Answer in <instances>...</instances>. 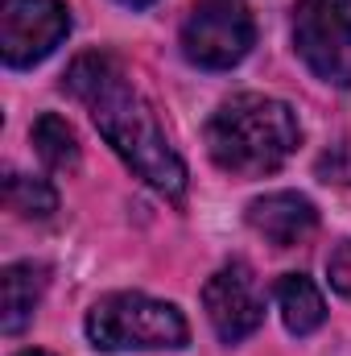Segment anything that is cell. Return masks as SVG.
I'll list each match as a JSON object with an SVG mask.
<instances>
[{
  "instance_id": "8",
  "label": "cell",
  "mask_w": 351,
  "mask_h": 356,
  "mask_svg": "<svg viewBox=\"0 0 351 356\" xmlns=\"http://www.w3.org/2000/svg\"><path fill=\"white\" fill-rule=\"evenodd\" d=\"M248 228L273 249H289L318 228V207L298 191H268L248 203Z\"/></svg>"
},
{
  "instance_id": "5",
  "label": "cell",
  "mask_w": 351,
  "mask_h": 356,
  "mask_svg": "<svg viewBox=\"0 0 351 356\" xmlns=\"http://www.w3.org/2000/svg\"><path fill=\"white\" fill-rule=\"evenodd\" d=\"M293 50L331 88H351V0H298Z\"/></svg>"
},
{
  "instance_id": "1",
  "label": "cell",
  "mask_w": 351,
  "mask_h": 356,
  "mask_svg": "<svg viewBox=\"0 0 351 356\" xmlns=\"http://www.w3.org/2000/svg\"><path fill=\"white\" fill-rule=\"evenodd\" d=\"M67 91L91 112L99 137L124 158L132 175L145 178L170 203L186 199V162L170 145L153 104L132 88L116 54H103V50L79 54L67 71Z\"/></svg>"
},
{
  "instance_id": "6",
  "label": "cell",
  "mask_w": 351,
  "mask_h": 356,
  "mask_svg": "<svg viewBox=\"0 0 351 356\" xmlns=\"http://www.w3.org/2000/svg\"><path fill=\"white\" fill-rule=\"evenodd\" d=\"M71 33V8L62 0H0V54L4 67L25 71L50 58Z\"/></svg>"
},
{
  "instance_id": "15",
  "label": "cell",
  "mask_w": 351,
  "mask_h": 356,
  "mask_svg": "<svg viewBox=\"0 0 351 356\" xmlns=\"http://www.w3.org/2000/svg\"><path fill=\"white\" fill-rule=\"evenodd\" d=\"M17 356H54V353H42V348H25V353H17Z\"/></svg>"
},
{
  "instance_id": "11",
  "label": "cell",
  "mask_w": 351,
  "mask_h": 356,
  "mask_svg": "<svg viewBox=\"0 0 351 356\" xmlns=\"http://www.w3.org/2000/svg\"><path fill=\"white\" fill-rule=\"evenodd\" d=\"M33 149L50 170H75L79 166V137L58 112H42L33 120Z\"/></svg>"
},
{
  "instance_id": "9",
  "label": "cell",
  "mask_w": 351,
  "mask_h": 356,
  "mask_svg": "<svg viewBox=\"0 0 351 356\" xmlns=\"http://www.w3.org/2000/svg\"><path fill=\"white\" fill-rule=\"evenodd\" d=\"M46 286H50V269L37 266V261L4 266V273H0V332L4 336H17L29 327Z\"/></svg>"
},
{
  "instance_id": "4",
  "label": "cell",
  "mask_w": 351,
  "mask_h": 356,
  "mask_svg": "<svg viewBox=\"0 0 351 356\" xmlns=\"http://www.w3.org/2000/svg\"><path fill=\"white\" fill-rule=\"evenodd\" d=\"M257 42V25L244 0H198L182 21V54L203 71H228L244 63Z\"/></svg>"
},
{
  "instance_id": "3",
  "label": "cell",
  "mask_w": 351,
  "mask_h": 356,
  "mask_svg": "<svg viewBox=\"0 0 351 356\" xmlns=\"http://www.w3.org/2000/svg\"><path fill=\"white\" fill-rule=\"evenodd\" d=\"M87 340L103 353H128V348H186L190 327L174 302L120 290L103 294L87 311Z\"/></svg>"
},
{
  "instance_id": "10",
  "label": "cell",
  "mask_w": 351,
  "mask_h": 356,
  "mask_svg": "<svg viewBox=\"0 0 351 356\" xmlns=\"http://www.w3.org/2000/svg\"><path fill=\"white\" fill-rule=\"evenodd\" d=\"M277 311L289 327V336H310L327 323V302H323V290L306 277V273H285L277 286Z\"/></svg>"
},
{
  "instance_id": "13",
  "label": "cell",
  "mask_w": 351,
  "mask_h": 356,
  "mask_svg": "<svg viewBox=\"0 0 351 356\" xmlns=\"http://www.w3.org/2000/svg\"><path fill=\"white\" fill-rule=\"evenodd\" d=\"M327 277H331V290H339L343 298H351V241H343V245L331 253Z\"/></svg>"
},
{
  "instance_id": "2",
  "label": "cell",
  "mask_w": 351,
  "mask_h": 356,
  "mask_svg": "<svg viewBox=\"0 0 351 356\" xmlns=\"http://www.w3.org/2000/svg\"><path fill=\"white\" fill-rule=\"evenodd\" d=\"M302 145V124L289 104L244 91L215 108L207 120V154L236 178H264L281 170Z\"/></svg>"
},
{
  "instance_id": "16",
  "label": "cell",
  "mask_w": 351,
  "mask_h": 356,
  "mask_svg": "<svg viewBox=\"0 0 351 356\" xmlns=\"http://www.w3.org/2000/svg\"><path fill=\"white\" fill-rule=\"evenodd\" d=\"M124 4H132V8H141V4H153V0H124Z\"/></svg>"
},
{
  "instance_id": "7",
  "label": "cell",
  "mask_w": 351,
  "mask_h": 356,
  "mask_svg": "<svg viewBox=\"0 0 351 356\" xmlns=\"http://www.w3.org/2000/svg\"><path fill=\"white\" fill-rule=\"evenodd\" d=\"M203 307H207V319L223 344L248 340L264 323V290L252 266L232 261V266L215 269L203 286Z\"/></svg>"
},
{
  "instance_id": "12",
  "label": "cell",
  "mask_w": 351,
  "mask_h": 356,
  "mask_svg": "<svg viewBox=\"0 0 351 356\" xmlns=\"http://www.w3.org/2000/svg\"><path fill=\"white\" fill-rule=\"evenodd\" d=\"M4 203H8V211H17L25 220H46V216L58 211V191L50 182H42V178H29V175L12 170L4 178Z\"/></svg>"
},
{
  "instance_id": "14",
  "label": "cell",
  "mask_w": 351,
  "mask_h": 356,
  "mask_svg": "<svg viewBox=\"0 0 351 356\" xmlns=\"http://www.w3.org/2000/svg\"><path fill=\"white\" fill-rule=\"evenodd\" d=\"M318 175L327 182H351V149H339V154H327L318 162Z\"/></svg>"
}]
</instances>
